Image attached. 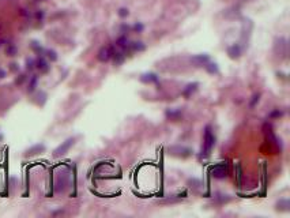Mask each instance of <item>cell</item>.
<instances>
[{
  "label": "cell",
  "instance_id": "cell-1",
  "mask_svg": "<svg viewBox=\"0 0 290 218\" xmlns=\"http://www.w3.org/2000/svg\"><path fill=\"white\" fill-rule=\"evenodd\" d=\"M215 145V136L213 134L211 126H206L204 128V136H203V146H202V153L200 158H207L211 154V150Z\"/></svg>",
  "mask_w": 290,
  "mask_h": 218
},
{
  "label": "cell",
  "instance_id": "cell-2",
  "mask_svg": "<svg viewBox=\"0 0 290 218\" xmlns=\"http://www.w3.org/2000/svg\"><path fill=\"white\" fill-rule=\"evenodd\" d=\"M74 143H75V138H68V139H66V141H64L61 145H59L57 147L53 150V157H55V158H59V157L64 156V154H66V153L68 151V150L74 146Z\"/></svg>",
  "mask_w": 290,
  "mask_h": 218
},
{
  "label": "cell",
  "instance_id": "cell-3",
  "mask_svg": "<svg viewBox=\"0 0 290 218\" xmlns=\"http://www.w3.org/2000/svg\"><path fill=\"white\" fill-rule=\"evenodd\" d=\"M274 52H275L277 56H281L283 57L288 52V41L283 37H278L275 40V44H274Z\"/></svg>",
  "mask_w": 290,
  "mask_h": 218
},
{
  "label": "cell",
  "instance_id": "cell-4",
  "mask_svg": "<svg viewBox=\"0 0 290 218\" xmlns=\"http://www.w3.org/2000/svg\"><path fill=\"white\" fill-rule=\"evenodd\" d=\"M169 153L172 156L187 158V157H189L192 154V150L189 147H185V146H172V147H169Z\"/></svg>",
  "mask_w": 290,
  "mask_h": 218
},
{
  "label": "cell",
  "instance_id": "cell-5",
  "mask_svg": "<svg viewBox=\"0 0 290 218\" xmlns=\"http://www.w3.org/2000/svg\"><path fill=\"white\" fill-rule=\"evenodd\" d=\"M211 176L215 179H225L228 176V165L226 164H218L211 168Z\"/></svg>",
  "mask_w": 290,
  "mask_h": 218
},
{
  "label": "cell",
  "instance_id": "cell-6",
  "mask_svg": "<svg viewBox=\"0 0 290 218\" xmlns=\"http://www.w3.org/2000/svg\"><path fill=\"white\" fill-rule=\"evenodd\" d=\"M112 56H113V49H112V48H109V47H102L98 51L97 57H98L100 62L106 63V62H109V60L112 59Z\"/></svg>",
  "mask_w": 290,
  "mask_h": 218
},
{
  "label": "cell",
  "instance_id": "cell-7",
  "mask_svg": "<svg viewBox=\"0 0 290 218\" xmlns=\"http://www.w3.org/2000/svg\"><path fill=\"white\" fill-rule=\"evenodd\" d=\"M68 175L67 173H60V176L57 177V181H56V191L57 192H63L64 190L67 188L68 186Z\"/></svg>",
  "mask_w": 290,
  "mask_h": 218
},
{
  "label": "cell",
  "instance_id": "cell-8",
  "mask_svg": "<svg viewBox=\"0 0 290 218\" xmlns=\"http://www.w3.org/2000/svg\"><path fill=\"white\" fill-rule=\"evenodd\" d=\"M191 62L196 67H203L210 62V57H209V55H206V53H200V55H196V56H194V57H191Z\"/></svg>",
  "mask_w": 290,
  "mask_h": 218
},
{
  "label": "cell",
  "instance_id": "cell-9",
  "mask_svg": "<svg viewBox=\"0 0 290 218\" xmlns=\"http://www.w3.org/2000/svg\"><path fill=\"white\" fill-rule=\"evenodd\" d=\"M140 82L142 83H155L158 82V75L155 72H146V74H142L140 75Z\"/></svg>",
  "mask_w": 290,
  "mask_h": 218
},
{
  "label": "cell",
  "instance_id": "cell-10",
  "mask_svg": "<svg viewBox=\"0 0 290 218\" xmlns=\"http://www.w3.org/2000/svg\"><path fill=\"white\" fill-rule=\"evenodd\" d=\"M199 87V83L198 82H192V83H188L185 86V89L183 90V96L185 97V98H189V97L194 94V93H196V90Z\"/></svg>",
  "mask_w": 290,
  "mask_h": 218
},
{
  "label": "cell",
  "instance_id": "cell-11",
  "mask_svg": "<svg viewBox=\"0 0 290 218\" xmlns=\"http://www.w3.org/2000/svg\"><path fill=\"white\" fill-rule=\"evenodd\" d=\"M44 150H45V145H42V143H38V145H34V146H32V147H30V149H27V150H26L25 156H26V157L37 156V154L42 153Z\"/></svg>",
  "mask_w": 290,
  "mask_h": 218
},
{
  "label": "cell",
  "instance_id": "cell-12",
  "mask_svg": "<svg viewBox=\"0 0 290 218\" xmlns=\"http://www.w3.org/2000/svg\"><path fill=\"white\" fill-rule=\"evenodd\" d=\"M36 68H38L41 72H48V71H49V64H48L47 59L42 57V56L37 57V60H36Z\"/></svg>",
  "mask_w": 290,
  "mask_h": 218
},
{
  "label": "cell",
  "instance_id": "cell-13",
  "mask_svg": "<svg viewBox=\"0 0 290 218\" xmlns=\"http://www.w3.org/2000/svg\"><path fill=\"white\" fill-rule=\"evenodd\" d=\"M241 52H243V49H241V47L238 44H234V45H232V47L228 48V55L230 59H238Z\"/></svg>",
  "mask_w": 290,
  "mask_h": 218
},
{
  "label": "cell",
  "instance_id": "cell-14",
  "mask_svg": "<svg viewBox=\"0 0 290 218\" xmlns=\"http://www.w3.org/2000/svg\"><path fill=\"white\" fill-rule=\"evenodd\" d=\"M264 131H266V136H267V139H268V142H271V143H274V145H277V146H281V143L278 142V138L275 136L273 128H271V126L267 127V124H266V126H264Z\"/></svg>",
  "mask_w": 290,
  "mask_h": 218
},
{
  "label": "cell",
  "instance_id": "cell-15",
  "mask_svg": "<svg viewBox=\"0 0 290 218\" xmlns=\"http://www.w3.org/2000/svg\"><path fill=\"white\" fill-rule=\"evenodd\" d=\"M145 49H146L145 44L140 42V41H135V42H131L128 45V51L131 52H143Z\"/></svg>",
  "mask_w": 290,
  "mask_h": 218
},
{
  "label": "cell",
  "instance_id": "cell-16",
  "mask_svg": "<svg viewBox=\"0 0 290 218\" xmlns=\"http://www.w3.org/2000/svg\"><path fill=\"white\" fill-rule=\"evenodd\" d=\"M181 111L180 109H168L166 111V117L168 119H170V120H179L180 117H181Z\"/></svg>",
  "mask_w": 290,
  "mask_h": 218
},
{
  "label": "cell",
  "instance_id": "cell-17",
  "mask_svg": "<svg viewBox=\"0 0 290 218\" xmlns=\"http://www.w3.org/2000/svg\"><path fill=\"white\" fill-rule=\"evenodd\" d=\"M289 207H290L289 199H281V201L277 203V210L278 211H289Z\"/></svg>",
  "mask_w": 290,
  "mask_h": 218
},
{
  "label": "cell",
  "instance_id": "cell-18",
  "mask_svg": "<svg viewBox=\"0 0 290 218\" xmlns=\"http://www.w3.org/2000/svg\"><path fill=\"white\" fill-rule=\"evenodd\" d=\"M116 45H117L119 48H121V49L125 52L127 49H128V40H127V37L125 36H121L120 38H117V41H116Z\"/></svg>",
  "mask_w": 290,
  "mask_h": 218
},
{
  "label": "cell",
  "instance_id": "cell-19",
  "mask_svg": "<svg viewBox=\"0 0 290 218\" xmlns=\"http://www.w3.org/2000/svg\"><path fill=\"white\" fill-rule=\"evenodd\" d=\"M204 68L206 71L209 74H218L219 72V70H218V66H217V63H207V64L204 66Z\"/></svg>",
  "mask_w": 290,
  "mask_h": 218
},
{
  "label": "cell",
  "instance_id": "cell-20",
  "mask_svg": "<svg viewBox=\"0 0 290 218\" xmlns=\"http://www.w3.org/2000/svg\"><path fill=\"white\" fill-rule=\"evenodd\" d=\"M112 57L115 59V64H121L124 62V59H125V55H124L123 52H117V53L113 52V56H112Z\"/></svg>",
  "mask_w": 290,
  "mask_h": 218
},
{
  "label": "cell",
  "instance_id": "cell-21",
  "mask_svg": "<svg viewBox=\"0 0 290 218\" xmlns=\"http://www.w3.org/2000/svg\"><path fill=\"white\" fill-rule=\"evenodd\" d=\"M37 82H38V77H37V75H33L32 79H30V83H29V92H34Z\"/></svg>",
  "mask_w": 290,
  "mask_h": 218
},
{
  "label": "cell",
  "instance_id": "cell-22",
  "mask_svg": "<svg viewBox=\"0 0 290 218\" xmlns=\"http://www.w3.org/2000/svg\"><path fill=\"white\" fill-rule=\"evenodd\" d=\"M32 48H33V51L37 52V53H40V55H42L44 52H45L44 48L41 47V45H40L38 42H36V41H33V42H32Z\"/></svg>",
  "mask_w": 290,
  "mask_h": 218
},
{
  "label": "cell",
  "instance_id": "cell-23",
  "mask_svg": "<svg viewBox=\"0 0 290 218\" xmlns=\"http://www.w3.org/2000/svg\"><path fill=\"white\" fill-rule=\"evenodd\" d=\"M45 53H47L48 59H49L51 62H56V60H57V53H56L55 51H52V49H48V51H45Z\"/></svg>",
  "mask_w": 290,
  "mask_h": 218
},
{
  "label": "cell",
  "instance_id": "cell-24",
  "mask_svg": "<svg viewBox=\"0 0 290 218\" xmlns=\"http://www.w3.org/2000/svg\"><path fill=\"white\" fill-rule=\"evenodd\" d=\"M36 68V60L33 59H26V70L27 71H32Z\"/></svg>",
  "mask_w": 290,
  "mask_h": 218
},
{
  "label": "cell",
  "instance_id": "cell-25",
  "mask_svg": "<svg viewBox=\"0 0 290 218\" xmlns=\"http://www.w3.org/2000/svg\"><path fill=\"white\" fill-rule=\"evenodd\" d=\"M7 55L8 56H15L17 55V47H15L14 44H10L8 47H7Z\"/></svg>",
  "mask_w": 290,
  "mask_h": 218
},
{
  "label": "cell",
  "instance_id": "cell-26",
  "mask_svg": "<svg viewBox=\"0 0 290 218\" xmlns=\"http://www.w3.org/2000/svg\"><path fill=\"white\" fill-rule=\"evenodd\" d=\"M281 116H283V112L282 111H279V109H275V111H273L270 113V117H281Z\"/></svg>",
  "mask_w": 290,
  "mask_h": 218
},
{
  "label": "cell",
  "instance_id": "cell-27",
  "mask_svg": "<svg viewBox=\"0 0 290 218\" xmlns=\"http://www.w3.org/2000/svg\"><path fill=\"white\" fill-rule=\"evenodd\" d=\"M259 98H260V94H255L253 97H252V101H251V104H249V105H251L252 108H253L255 105H256V104L259 102Z\"/></svg>",
  "mask_w": 290,
  "mask_h": 218
},
{
  "label": "cell",
  "instance_id": "cell-28",
  "mask_svg": "<svg viewBox=\"0 0 290 218\" xmlns=\"http://www.w3.org/2000/svg\"><path fill=\"white\" fill-rule=\"evenodd\" d=\"M128 14H130V12H128V10H127V8H120V10H119V15H120L121 18L128 17Z\"/></svg>",
  "mask_w": 290,
  "mask_h": 218
},
{
  "label": "cell",
  "instance_id": "cell-29",
  "mask_svg": "<svg viewBox=\"0 0 290 218\" xmlns=\"http://www.w3.org/2000/svg\"><path fill=\"white\" fill-rule=\"evenodd\" d=\"M143 29H145V26H143L142 23H136V25L134 26V30H135V32H136V33H140V32H143Z\"/></svg>",
  "mask_w": 290,
  "mask_h": 218
},
{
  "label": "cell",
  "instance_id": "cell-30",
  "mask_svg": "<svg viewBox=\"0 0 290 218\" xmlns=\"http://www.w3.org/2000/svg\"><path fill=\"white\" fill-rule=\"evenodd\" d=\"M18 64H17V63H12V64H11V71H18V70H19V67H17Z\"/></svg>",
  "mask_w": 290,
  "mask_h": 218
},
{
  "label": "cell",
  "instance_id": "cell-31",
  "mask_svg": "<svg viewBox=\"0 0 290 218\" xmlns=\"http://www.w3.org/2000/svg\"><path fill=\"white\" fill-rule=\"evenodd\" d=\"M128 30H130V26H127V25L121 26V33H125V32H128Z\"/></svg>",
  "mask_w": 290,
  "mask_h": 218
},
{
  "label": "cell",
  "instance_id": "cell-32",
  "mask_svg": "<svg viewBox=\"0 0 290 218\" xmlns=\"http://www.w3.org/2000/svg\"><path fill=\"white\" fill-rule=\"evenodd\" d=\"M23 81H25V75H19V79H17V83L19 85V83H22Z\"/></svg>",
  "mask_w": 290,
  "mask_h": 218
},
{
  "label": "cell",
  "instance_id": "cell-33",
  "mask_svg": "<svg viewBox=\"0 0 290 218\" xmlns=\"http://www.w3.org/2000/svg\"><path fill=\"white\" fill-rule=\"evenodd\" d=\"M4 77H6V71L0 68V78H4Z\"/></svg>",
  "mask_w": 290,
  "mask_h": 218
},
{
  "label": "cell",
  "instance_id": "cell-34",
  "mask_svg": "<svg viewBox=\"0 0 290 218\" xmlns=\"http://www.w3.org/2000/svg\"><path fill=\"white\" fill-rule=\"evenodd\" d=\"M44 17V12H37V18H42Z\"/></svg>",
  "mask_w": 290,
  "mask_h": 218
}]
</instances>
